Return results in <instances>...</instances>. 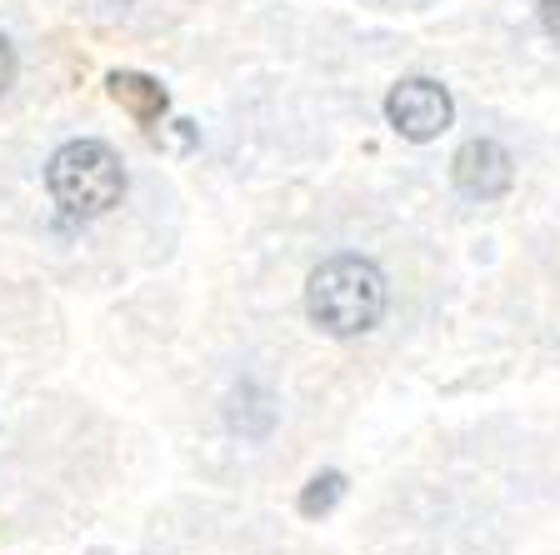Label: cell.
I'll list each match as a JSON object with an SVG mask.
<instances>
[{"label":"cell","mask_w":560,"mask_h":555,"mask_svg":"<svg viewBox=\"0 0 560 555\" xmlns=\"http://www.w3.org/2000/svg\"><path fill=\"white\" fill-rule=\"evenodd\" d=\"M305 315L326 336H365L385 315V276L365 255H330L305 280Z\"/></svg>","instance_id":"cell-1"},{"label":"cell","mask_w":560,"mask_h":555,"mask_svg":"<svg viewBox=\"0 0 560 555\" xmlns=\"http://www.w3.org/2000/svg\"><path fill=\"white\" fill-rule=\"evenodd\" d=\"M110 101H116L136 126H161L171 95H165L161 81L140 76V70H116V76H110Z\"/></svg>","instance_id":"cell-5"},{"label":"cell","mask_w":560,"mask_h":555,"mask_svg":"<svg viewBox=\"0 0 560 555\" xmlns=\"http://www.w3.org/2000/svg\"><path fill=\"white\" fill-rule=\"evenodd\" d=\"M451 175H455V190L470 200H501L515 181V165H511V151L495 146V140H466L451 161Z\"/></svg>","instance_id":"cell-4"},{"label":"cell","mask_w":560,"mask_h":555,"mask_svg":"<svg viewBox=\"0 0 560 555\" xmlns=\"http://www.w3.org/2000/svg\"><path fill=\"white\" fill-rule=\"evenodd\" d=\"M15 85V50H11V41L0 35V95Z\"/></svg>","instance_id":"cell-7"},{"label":"cell","mask_w":560,"mask_h":555,"mask_svg":"<svg viewBox=\"0 0 560 555\" xmlns=\"http://www.w3.org/2000/svg\"><path fill=\"white\" fill-rule=\"evenodd\" d=\"M340 496H346V475H340V471L315 475L311 486L301 490V516H305V521H315V516H330Z\"/></svg>","instance_id":"cell-6"},{"label":"cell","mask_w":560,"mask_h":555,"mask_svg":"<svg viewBox=\"0 0 560 555\" xmlns=\"http://www.w3.org/2000/svg\"><path fill=\"white\" fill-rule=\"evenodd\" d=\"M46 185L66 216L91 220V216H105L110 206H120V196H126V165H120V155L105 140H70V146H60L50 155Z\"/></svg>","instance_id":"cell-2"},{"label":"cell","mask_w":560,"mask_h":555,"mask_svg":"<svg viewBox=\"0 0 560 555\" xmlns=\"http://www.w3.org/2000/svg\"><path fill=\"white\" fill-rule=\"evenodd\" d=\"M540 25L550 41H560V0H540Z\"/></svg>","instance_id":"cell-8"},{"label":"cell","mask_w":560,"mask_h":555,"mask_svg":"<svg viewBox=\"0 0 560 555\" xmlns=\"http://www.w3.org/2000/svg\"><path fill=\"white\" fill-rule=\"evenodd\" d=\"M455 116V101L441 81H425V76H410V81L390 85L385 95V120L400 130L406 140H435Z\"/></svg>","instance_id":"cell-3"}]
</instances>
